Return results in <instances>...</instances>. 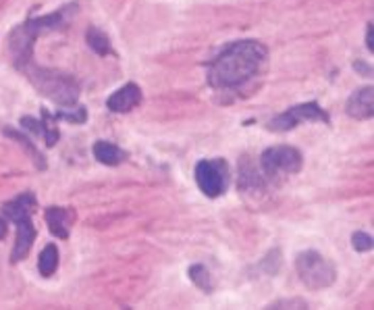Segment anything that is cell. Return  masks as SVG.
I'll return each mask as SVG.
<instances>
[{
	"mask_svg": "<svg viewBox=\"0 0 374 310\" xmlns=\"http://www.w3.org/2000/svg\"><path fill=\"white\" fill-rule=\"evenodd\" d=\"M268 58V50L258 40H240L225 46L208 65V84L216 90L240 87L256 78Z\"/></svg>",
	"mask_w": 374,
	"mask_h": 310,
	"instance_id": "cell-1",
	"label": "cell"
},
{
	"mask_svg": "<svg viewBox=\"0 0 374 310\" xmlns=\"http://www.w3.org/2000/svg\"><path fill=\"white\" fill-rule=\"evenodd\" d=\"M75 11V4H69L60 11H56L53 15H46V17H38V19H29L23 26L15 29L11 36H9V48L13 53L15 58V65L19 69H23L26 65L31 63V50H33V42L36 38L42 33V31H53V29H60L69 15Z\"/></svg>",
	"mask_w": 374,
	"mask_h": 310,
	"instance_id": "cell-2",
	"label": "cell"
},
{
	"mask_svg": "<svg viewBox=\"0 0 374 310\" xmlns=\"http://www.w3.org/2000/svg\"><path fill=\"white\" fill-rule=\"evenodd\" d=\"M26 75L42 96L50 98L60 107H73L80 98V84L67 73L27 65Z\"/></svg>",
	"mask_w": 374,
	"mask_h": 310,
	"instance_id": "cell-3",
	"label": "cell"
},
{
	"mask_svg": "<svg viewBox=\"0 0 374 310\" xmlns=\"http://www.w3.org/2000/svg\"><path fill=\"white\" fill-rule=\"evenodd\" d=\"M2 210L17 225V235H15V246H13L11 260L19 262L29 254L31 246H33V240H36V227L31 223V215L36 213V198H33V194L26 192L15 200L6 202Z\"/></svg>",
	"mask_w": 374,
	"mask_h": 310,
	"instance_id": "cell-4",
	"label": "cell"
},
{
	"mask_svg": "<svg viewBox=\"0 0 374 310\" xmlns=\"http://www.w3.org/2000/svg\"><path fill=\"white\" fill-rule=\"evenodd\" d=\"M295 271L301 283L308 289H324L331 287L337 279L335 264L316 250H304L295 258Z\"/></svg>",
	"mask_w": 374,
	"mask_h": 310,
	"instance_id": "cell-5",
	"label": "cell"
},
{
	"mask_svg": "<svg viewBox=\"0 0 374 310\" xmlns=\"http://www.w3.org/2000/svg\"><path fill=\"white\" fill-rule=\"evenodd\" d=\"M301 165H304L301 152L292 146H272V148L265 150L260 156L262 175L270 181H279L283 177L299 173Z\"/></svg>",
	"mask_w": 374,
	"mask_h": 310,
	"instance_id": "cell-6",
	"label": "cell"
},
{
	"mask_svg": "<svg viewBox=\"0 0 374 310\" xmlns=\"http://www.w3.org/2000/svg\"><path fill=\"white\" fill-rule=\"evenodd\" d=\"M196 181L202 194L208 198H218L229 186V169L223 159L200 161L196 165Z\"/></svg>",
	"mask_w": 374,
	"mask_h": 310,
	"instance_id": "cell-7",
	"label": "cell"
},
{
	"mask_svg": "<svg viewBox=\"0 0 374 310\" xmlns=\"http://www.w3.org/2000/svg\"><path fill=\"white\" fill-rule=\"evenodd\" d=\"M304 121H322L328 123V114L321 109L319 102H304V105H295L292 109H287L285 113H281L279 117L270 119L267 123V127L270 132H289L297 127Z\"/></svg>",
	"mask_w": 374,
	"mask_h": 310,
	"instance_id": "cell-8",
	"label": "cell"
},
{
	"mask_svg": "<svg viewBox=\"0 0 374 310\" xmlns=\"http://www.w3.org/2000/svg\"><path fill=\"white\" fill-rule=\"evenodd\" d=\"M139 102H141V90L137 84L129 82L108 96L107 109L112 113H129Z\"/></svg>",
	"mask_w": 374,
	"mask_h": 310,
	"instance_id": "cell-9",
	"label": "cell"
},
{
	"mask_svg": "<svg viewBox=\"0 0 374 310\" xmlns=\"http://www.w3.org/2000/svg\"><path fill=\"white\" fill-rule=\"evenodd\" d=\"M346 111L351 119L364 121V119H373L374 114V90L373 85L360 87L356 90L348 100Z\"/></svg>",
	"mask_w": 374,
	"mask_h": 310,
	"instance_id": "cell-10",
	"label": "cell"
},
{
	"mask_svg": "<svg viewBox=\"0 0 374 310\" xmlns=\"http://www.w3.org/2000/svg\"><path fill=\"white\" fill-rule=\"evenodd\" d=\"M73 219H75V213L67 206H48L46 208V223H48V229L54 237L67 240Z\"/></svg>",
	"mask_w": 374,
	"mask_h": 310,
	"instance_id": "cell-11",
	"label": "cell"
},
{
	"mask_svg": "<svg viewBox=\"0 0 374 310\" xmlns=\"http://www.w3.org/2000/svg\"><path fill=\"white\" fill-rule=\"evenodd\" d=\"M21 125H23L26 129H29L31 134L44 138L46 146H50V148L58 141V136H60L58 129L53 127V123H50V113H48V111H42V121L31 119V117H23V119H21Z\"/></svg>",
	"mask_w": 374,
	"mask_h": 310,
	"instance_id": "cell-12",
	"label": "cell"
},
{
	"mask_svg": "<svg viewBox=\"0 0 374 310\" xmlns=\"http://www.w3.org/2000/svg\"><path fill=\"white\" fill-rule=\"evenodd\" d=\"M92 152H94V156H96L102 165H108V167H117V165H121V163L127 161V152L121 150L117 144H110V141L107 140L96 141L94 148H92Z\"/></svg>",
	"mask_w": 374,
	"mask_h": 310,
	"instance_id": "cell-13",
	"label": "cell"
},
{
	"mask_svg": "<svg viewBox=\"0 0 374 310\" xmlns=\"http://www.w3.org/2000/svg\"><path fill=\"white\" fill-rule=\"evenodd\" d=\"M85 40H87V46H90L96 55H100V57H108V55L112 53L110 38H108L102 29L90 28L87 29V33H85Z\"/></svg>",
	"mask_w": 374,
	"mask_h": 310,
	"instance_id": "cell-14",
	"label": "cell"
},
{
	"mask_svg": "<svg viewBox=\"0 0 374 310\" xmlns=\"http://www.w3.org/2000/svg\"><path fill=\"white\" fill-rule=\"evenodd\" d=\"M189 279L196 283L202 292H206V294H213L214 287H216L213 273L204 264H191L189 267Z\"/></svg>",
	"mask_w": 374,
	"mask_h": 310,
	"instance_id": "cell-15",
	"label": "cell"
},
{
	"mask_svg": "<svg viewBox=\"0 0 374 310\" xmlns=\"http://www.w3.org/2000/svg\"><path fill=\"white\" fill-rule=\"evenodd\" d=\"M38 269L42 277H53L58 269V250L54 244H48L42 252H40V260H38Z\"/></svg>",
	"mask_w": 374,
	"mask_h": 310,
	"instance_id": "cell-16",
	"label": "cell"
},
{
	"mask_svg": "<svg viewBox=\"0 0 374 310\" xmlns=\"http://www.w3.org/2000/svg\"><path fill=\"white\" fill-rule=\"evenodd\" d=\"M4 134H6V136H11L13 140H17V141H19V144H21V146H23V148H26L27 152H29V154L33 156V161H36L38 169H46V161H44V159H42V154H40V152H38V150H36V148H33V146L29 144V140H27L23 134H19V132H15V129H6Z\"/></svg>",
	"mask_w": 374,
	"mask_h": 310,
	"instance_id": "cell-17",
	"label": "cell"
},
{
	"mask_svg": "<svg viewBox=\"0 0 374 310\" xmlns=\"http://www.w3.org/2000/svg\"><path fill=\"white\" fill-rule=\"evenodd\" d=\"M53 119H63V121H71V123H85L87 119V111L85 107H73L71 111H58L53 114Z\"/></svg>",
	"mask_w": 374,
	"mask_h": 310,
	"instance_id": "cell-18",
	"label": "cell"
},
{
	"mask_svg": "<svg viewBox=\"0 0 374 310\" xmlns=\"http://www.w3.org/2000/svg\"><path fill=\"white\" fill-rule=\"evenodd\" d=\"M351 246H353V250H358V252H368V250H373V235L370 233H364V231H356L353 235H351Z\"/></svg>",
	"mask_w": 374,
	"mask_h": 310,
	"instance_id": "cell-19",
	"label": "cell"
},
{
	"mask_svg": "<svg viewBox=\"0 0 374 310\" xmlns=\"http://www.w3.org/2000/svg\"><path fill=\"white\" fill-rule=\"evenodd\" d=\"M270 306H274V309H283V306H301V309H306L308 304H306L304 300L295 298V300H279V302H274V304H270Z\"/></svg>",
	"mask_w": 374,
	"mask_h": 310,
	"instance_id": "cell-20",
	"label": "cell"
},
{
	"mask_svg": "<svg viewBox=\"0 0 374 310\" xmlns=\"http://www.w3.org/2000/svg\"><path fill=\"white\" fill-rule=\"evenodd\" d=\"M353 69H356V71H360V73H362V75H366V78H368V75H373V67H370V65H366V63H362V60H360V63H356V65H353Z\"/></svg>",
	"mask_w": 374,
	"mask_h": 310,
	"instance_id": "cell-21",
	"label": "cell"
},
{
	"mask_svg": "<svg viewBox=\"0 0 374 310\" xmlns=\"http://www.w3.org/2000/svg\"><path fill=\"white\" fill-rule=\"evenodd\" d=\"M366 48L373 53V23H368V29H366Z\"/></svg>",
	"mask_w": 374,
	"mask_h": 310,
	"instance_id": "cell-22",
	"label": "cell"
},
{
	"mask_svg": "<svg viewBox=\"0 0 374 310\" xmlns=\"http://www.w3.org/2000/svg\"><path fill=\"white\" fill-rule=\"evenodd\" d=\"M4 235H6V223H4V221L0 219V240H2Z\"/></svg>",
	"mask_w": 374,
	"mask_h": 310,
	"instance_id": "cell-23",
	"label": "cell"
}]
</instances>
